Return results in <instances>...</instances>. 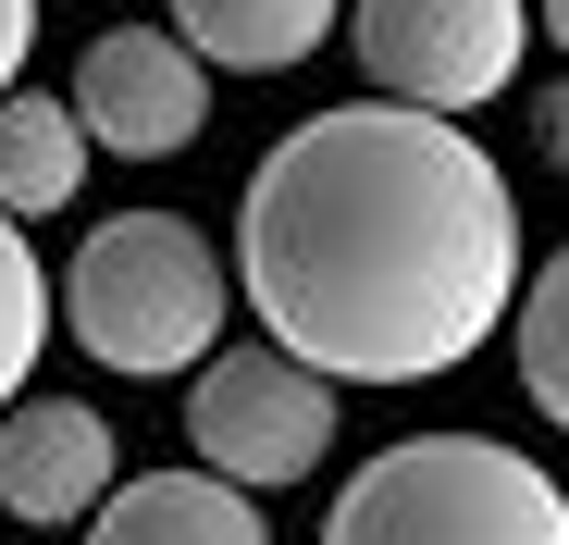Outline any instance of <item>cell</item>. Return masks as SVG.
<instances>
[{"instance_id":"cell-1","label":"cell","mask_w":569,"mask_h":545,"mask_svg":"<svg viewBox=\"0 0 569 545\" xmlns=\"http://www.w3.org/2000/svg\"><path fill=\"white\" fill-rule=\"evenodd\" d=\"M236 298L322 385H433L520 298V187L470 125L335 100L284 125L236 199Z\"/></svg>"},{"instance_id":"cell-2","label":"cell","mask_w":569,"mask_h":545,"mask_svg":"<svg viewBox=\"0 0 569 545\" xmlns=\"http://www.w3.org/2000/svg\"><path fill=\"white\" fill-rule=\"evenodd\" d=\"M223 310H236V272L186 211H112L74 236V272H50V323H74V347L137 385L199 373L223 347Z\"/></svg>"},{"instance_id":"cell-3","label":"cell","mask_w":569,"mask_h":545,"mask_svg":"<svg viewBox=\"0 0 569 545\" xmlns=\"http://www.w3.org/2000/svg\"><path fill=\"white\" fill-rule=\"evenodd\" d=\"M322 545H569V484L496 434H397L359 484H335Z\"/></svg>"},{"instance_id":"cell-4","label":"cell","mask_w":569,"mask_h":545,"mask_svg":"<svg viewBox=\"0 0 569 545\" xmlns=\"http://www.w3.org/2000/svg\"><path fill=\"white\" fill-rule=\"evenodd\" d=\"M186 446L199 472L236 496H284L335 459V385L298 373L284 347H211L199 385H186Z\"/></svg>"},{"instance_id":"cell-5","label":"cell","mask_w":569,"mask_h":545,"mask_svg":"<svg viewBox=\"0 0 569 545\" xmlns=\"http://www.w3.org/2000/svg\"><path fill=\"white\" fill-rule=\"evenodd\" d=\"M347 38H359V75L385 87L397 112H483L496 87H520V50H532V0H347Z\"/></svg>"},{"instance_id":"cell-6","label":"cell","mask_w":569,"mask_h":545,"mask_svg":"<svg viewBox=\"0 0 569 545\" xmlns=\"http://www.w3.org/2000/svg\"><path fill=\"white\" fill-rule=\"evenodd\" d=\"M74 137L87 149H124V161H173V149H199L211 125V75L186 62L173 26H100L74 62Z\"/></svg>"},{"instance_id":"cell-7","label":"cell","mask_w":569,"mask_h":545,"mask_svg":"<svg viewBox=\"0 0 569 545\" xmlns=\"http://www.w3.org/2000/svg\"><path fill=\"white\" fill-rule=\"evenodd\" d=\"M112 484H124V459H112V422L87 397H13L0 409V508L13 521L74 533V521H100Z\"/></svg>"},{"instance_id":"cell-8","label":"cell","mask_w":569,"mask_h":545,"mask_svg":"<svg viewBox=\"0 0 569 545\" xmlns=\"http://www.w3.org/2000/svg\"><path fill=\"white\" fill-rule=\"evenodd\" d=\"M87 545H272V508L211 484V472H149V484H112Z\"/></svg>"},{"instance_id":"cell-9","label":"cell","mask_w":569,"mask_h":545,"mask_svg":"<svg viewBox=\"0 0 569 545\" xmlns=\"http://www.w3.org/2000/svg\"><path fill=\"white\" fill-rule=\"evenodd\" d=\"M347 26V0H173V38L199 75H284Z\"/></svg>"},{"instance_id":"cell-10","label":"cell","mask_w":569,"mask_h":545,"mask_svg":"<svg viewBox=\"0 0 569 545\" xmlns=\"http://www.w3.org/2000/svg\"><path fill=\"white\" fill-rule=\"evenodd\" d=\"M87 187V137L50 87H13L0 100V224H38V211H74Z\"/></svg>"},{"instance_id":"cell-11","label":"cell","mask_w":569,"mask_h":545,"mask_svg":"<svg viewBox=\"0 0 569 545\" xmlns=\"http://www.w3.org/2000/svg\"><path fill=\"white\" fill-rule=\"evenodd\" d=\"M508 347H520V397L569 434V248L545 272H520V298H508Z\"/></svg>"},{"instance_id":"cell-12","label":"cell","mask_w":569,"mask_h":545,"mask_svg":"<svg viewBox=\"0 0 569 545\" xmlns=\"http://www.w3.org/2000/svg\"><path fill=\"white\" fill-rule=\"evenodd\" d=\"M38 347H50V272L26 248V224H0V409L38 385Z\"/></svg>"},{"instance_id":"cell-13","label":"cell","mask_w":569,"mask_h":545,"mask_svg":"<svg viewBox=\"0 0 569 545\" xmlns=\"http://www.w3.org/2000/svg\"><path fill=\"white\" fill-rule=\"evenodd\" d=\"M26 50H38V0H0V100H13V75H26Z\"/></svg>"},{"instance_id":"cell-14","label":"cell","mask_w":569,"mask_h":545,"mask_svg":"<svg viewBox=\"0 0 569 545\" xmlns=\"http://www.w3.org/2000/svg\"><path fill=\"white\" fill-rule=\"evenodd\" d=\"M545 161H557V174H569V75H557V87H545Z\"/></svg>"},{"instance_id":"cell-15","label":"cell","mask_w":569,"mask_h":545,"mask_svg":"<svg viewBox=\"0 0 569 545\" xmlns=\"http://www.w3.org/2000/svg\"><path fill=\"white\" fill-rule=\"evenodd\" d=\"M532 26H545V38H557V50H569V0H532Z\"/></svg>"}]
</instances>
